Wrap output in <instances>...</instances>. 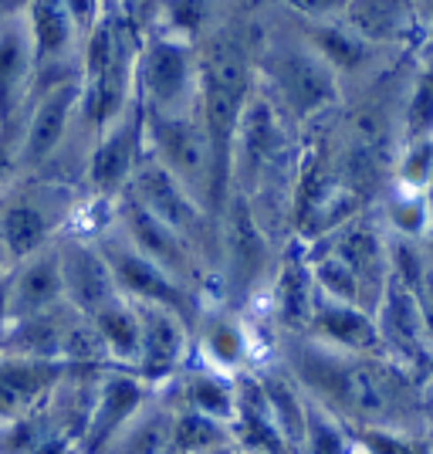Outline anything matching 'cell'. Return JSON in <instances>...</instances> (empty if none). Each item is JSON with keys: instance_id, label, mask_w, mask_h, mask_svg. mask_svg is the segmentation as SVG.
Wrapping results in <instances>:
<instances>
[{"instance_id": "cell-4", "label": "cell", "mask_w": 433, "mask_h": 454, "mask_svg": "<svg viewBox=\"0 0 433 454\" xmlns=\"http://www.w3.org/2000/svg\"><path fill=\"white\" fill-rule=\"evenodd\" d=\"M278 238H271L254 217L244 193L230 190L220 210V265H217V299L237 312L261 302L267 285L274 278V268L282 262Z\"/></svg>"}, {"instance_id": "cell-22", "label": "cell", "mask_w": 433, "mask_h": 454, "mask_svg": "<svg viewBox=\"0 0 433 454\" xmlns=\"http://www.w3.org/2000/svg\"><path fill=\"white\" fill-rule=\"evenodd\" d=\"M305 336L325 342L332 349H345V353H383L379 325L373 312H366L359 305L332 302V299H321V295Z\"/></svg>"}, {"instance_id": "cell-16", "label": "cell", "mask_w": 433, "mask_h": 454, "mask_svg": "<svg viewBox=\"0 0 433 454\" xmlns=\"http://www.w3.org/2000/svg\"><path fill=\"white\" fill-rule=\"evenodd\" d=\"M38 85L35 44L24 18L0 20V139H14Z\"/></svg>"}, {"instance_id": "cell-31", "label": "cell", "mask_w": 433, "mask_h": 454, "mask_svg": "<svg viewBox=\"0 0 433 454\" xmlns=\"http://www.w3.org/2000/svg\"><path fill=\"white\" fill-rule=\"evenodd\" d=\"M433 136V68H423L399 98V146Z\"/></svg>"}, {"instance_id": "cell-3", "label": "cell", "mask_w": 433, "mask_h": 454, "mask_svg": "<svg viewBox=\"0 0 433 454\" xmlns=\"http://www.w3.org/2000/svg\"><path fill=\"white\" fill-rule=\"evenodd\" d=\"M254 72L264 95L282 109L295 129L321 122L339 109L345 95L339 75L305 44L298 31L264 41L254 51Z\"/></svg>"}, {"instance_id": "cell-13", "label": "cell", "mask_w": 433, "mask_h": 454, "mask_svg": "<svg viewBox=\"0 0 433 454\" xmlns=\"http://www.w3.org/2000/svg\"><path fill=\"white\" fill-rule=\"evenodd\" d=\"M264 316L271 319L278 336H305L312 312L319 305V288L308 265V245L291 238L282 247V262L274 268V278L264 292Z\"/></svg>"}, {"instance_id": "cell-20", "label": "cell", "mask_w": 433, "mask_h": 454, "mask_svg": "<svg viewBox=\"0 0 433 454\" xmlns=\"http://www.w3.org/2000/svg\"><path fill=\"white\" fill-rule=\"evenodd\" d=\"M65 363L35 360L0 349V420H20L41 411V403L58 387Z\"/></svg>"}, {"instance_id": "cell-14", "label": "cell", "mask_w": 433, "mask_h": 454, "mask_svg": "<svg viewBox=\"0 0 433 454\" xmlns=\"http://www.w3.org/2000/svg\"><path fill=\"white\" fill-rule=\"evenodd\" d=\"M376 325L383 353L399 363V366H406L423 383H430L433 336L430 329H427L423 309H420L414 292H406L399 285H390V292H386V299H383L376 312Z\"/></svg>"}, {"instance_id": "cell-12", "label": "cell", "mask_w": 433, "mask_h": 454, "mask_svg": "<svg viewBox=\"0 0 433 454\" xmlns=\"http://www.w3.org/2000/svg\"><path fill=\"white\" fill-rule=\"evenodd\" d=\"M135 309L143 322V346H139L135 373L150 387L163 390L193 363V322L166 305L135 302Z\"/></svg>"}, {"instance_id": "cell-15", "label": "cell", "mask_w": 433, "mask_h": 454, "mask_svg": "<svg viewBox=\"0 0 433 454\" xmlns=\"http://www.w3.org/2000/svg\"><path fill=\"white\" fill-rule=\"evenodd\" d=\"M61 251V275H65V299L68 305L81 312L85 319H95L98 312H105L109 305H115L119 299H126L115 285V275L98 241L89 238H72L65 234L58 241Z\"/></svg>"}, {"instance_id": "cell-8", "label": "cell", "mask_w": 433, "mask_h": 454, "mask_svg": "<svg viewBox=\"0 0 433 454\" xmlns=\"http://www.w3.org/2000/svg\"><path fill=\"white\" fill-rule=\"evenodd\" d=\"M146 109L135 95L129 109L115 115L109 126L95 133L89 156H85V173H81V190L98 200H119L129 190L132 176L139 163L146 160Z\"/></svg>"}, {"instance_id": "cell-11", "label": "cell", "mask_w": 433, "mask_h": 454, "mask_svg": "<svg viewBox=\"0 0 433 454\" xmlns=\"http://www.w3.org/2000/svg\"><path fill=\"white\" fill-rule=\"evenodd\" d=\"M258 333L244 312L224 302H207L200 319L193 325V360L220 370L227 377H237L244 370H258Z\"/></svg>"}, {"instance_id": "cell-44", "label": "cell", "mask_w": 433, "mask_h": 454, "mask_svg": "<svg viewBox=\"0 0 433 454\" xmlns=\"http://www.w3.org/2000/svg\"><path fill=\"white\" fill-rule=\"evenodd\" d=\"M430 14H433V0H430Z\"/></svg>"}, {"instance_id": "cell-30", "label": "cell", "mask_w": 433, "mask_h": 454, "mask_svg": "<svg viewBox=\"0 0 433 454\" xmlns=\"http://www.w3.org/2000/svg\"><path fill=\"white\" fill-rule=\"evenodd\" d=\"M227 441H234L227 424L176 403V417H173V451L210 454V451H217L220 444H227Z\"/></svg>"}, {"instance_id": "cell-27", "label": "cell", "mask_w": 433, "mask_h": 454, "mask_svg": "<svg viewBox=\"0 0 433 454\" xmlns=\"http://www.w3.org/2000/svg\"><path fill=\"white\" fill-rule=\"evenodd\" d=\"M98 340L109 353L112 366L122 370H135L139 363V346H143V322H139V309L129 299H119L115 305H109L105 312H98L92 319Z\"/></svg>"}, {"instance_id": "cell-7", "label": "cell", "mask_w": 433, "mask_h": 454, "mask_svg": "<svg viewBox=\"0 0 433 454\" xmlns=\"http://www.w3.org/2000/svg\"><path fill=\"white\" fill-rule=\"evenodd\" d=\"M197 89H200L197 44L163 31H150L139 41L135 92L146 113H183L197 106Z\"/></svg>"}, {"instance_id": "cell-33", "label": "cell", "mask_w": 433, "mask_h": 454, "mask_svg": "<svg viewBox=\"0 0 433 454\" xmlns=\"http://www.w3.org/2000/svg\"><path fill=\"white\" fill-rule=\"evenodd\" d=\"M427 268H430V258H427L423 241L390 234V275H393V285L406 288V292H416L423 275H427Z\"/></svg>"}, {"instance_id": "cell-21", "label": "cell", "mask_w": 433, "mask_h": 454, "mask_svg": "<svg viewBox=\"0 0 433 454\" xmlns=\"http://www.w3.org/2000/svg\"><path fill=\"white\" fill-rule=\"evenodd\" d=\"M234 444H241L247 454H295L291 441L282 434L278 420L267 407L258 370L237 373V414L230 424Z\"/></svg>"}, {"instance_id": "cell-25", "label": "cell", "mask_w": 433, "mask_h": 454, "mask_svg": "<svg viewBox=\"0 0 433 454\" xmlns=\"http://www.w3.org/2000/svg\"><path fill=\"white\" fill-rule=\"evenodd\" d=\"M173 417H176V400L170 387L156 390L146 407L132 417L129 424L109 441L102 454H170L173 451Z\"/></svg>"}, {"instance_id": "cell-1", "label": "cell", "mask_w": 433, "mask_h": 454, "mask_svg": "<svg viewBox=\"0 0 433 454\" xmlns=\"http://www.w3.org/2000/svg\"><path fill=\"white\" fill-rule=\"evenodd\" d=\"M274 360L352 434L369 427L430 434L433 400L427 383L386 353H345L312 336H278Z\"/></svg>"}, {"instance_id": "cell-10", "label": "cell", "mask_w": 433, "mask_h": 454, "mask_svg": "<svg viewBox=\"0 0 433 454\" xmlns=\"http://www.w3.org/2000/svg\"><path fill=\"white\" fill-rule=\"evenodd\" d=\"M98 247H102L105 262H109V268H112L119 292H122L129 302L166 305V309H176L183 319H189L193 325H197L207 299H204L200 292L187 288V285H180L159 265H152L146 254H139V251L115 231V221H112V227L98 238Z\"/></svg>"}, {"instance_id": "cell-34", "label": "cell", "mask_w": 433, "mask_h": 454, "mask_svg": "<svg viewBox=\"0 0 433 454\" xmlns=\"http://www.w3.org/2000/svg\"><path fill=\"white\" fill-rule=\"evenodd\" d=\"M356 448H362L366 454H433V441L430 434L369 427V431H356Z\"/></svg>"}, {"instance_id": "cell-45", "label": "cell", "mask_w": 433, "mask_h": 454, "mask_svg": "<svg viewBox=\"0 0 433 454\" xmlns=\"http://www.w3.org/2000/svg\"><path fill=\"white\" fill-rule=\"evenodd\" d=\"M170 454H180V451H170Z\"/></svg>"}, {"instance_id": "cell-18", "label": "cell", "mask_w": 433, "mask_h": 454, "mask_svg": "<svg viewBox=\"0 0 433 454\" xmlns=\"http://www.w3.org/2000/svg\"><path fill=\"white\" fill-rule=\"evenodd\" d=\"M298 35L305 44L339 75L345 85V78H369L379 72L386 48H379L373 41H366L359 31H352L345 20H315V24H302Z\"/></svg>"}, {"instance_id": "cell-40", "label": "cell", "mask_w": 433, "mask_h": 454, "mask_svg": "<svg viewBox=\"0 0 433 454\" xmlns=\"http://www.w3.org/2000/svg\"><path fill=\"white\" fill-rule=\"evenodd\" d=\"M11 268H14V258H11V251H7L4 238H0V278H4V275H11Z\"/></svg>"}, {"instance_id": "cell-23", "label": "cell", "mask_w": 433, "mask_h": 454, "mask_svg": "<svg viewBox=\"0 0 433 454\" xmlns=\"http://www.w3.org/2000/svg\"><path fill=\"white\" fill-rule=\"evenodd\" d=\"M342 20L366 41H373L386 51H396L414 41L420 7L416 0H349Z\"/></svg>"}, {"instance_id": "cell-37", "label": "cell", "mask_w": 433, "mask_h": 454, "mask_svg": "<svg viewBox=\"0 0 433 454\" xmlns=\"http://www.w3.org/2000/svg\"><path fill=\"white\" fill-rule=\"evenodd\" d=\"M20 180V167H18V150H14V139H0V200L14 190V184Z\"/></svg>"}, {"instance_id": "cell-35", "label": "cell", "mask_w": 433, "mask_h": 454, "mask_svg": "<svg viewBox=\"0 0 433 454\" xmlns=\"http://www.w3.org/2000/svg\"><path fill=\"white\" fill-rule=\"evenodd\" d=\"M284 11H291L302 24H315V20H339L345 18L349 0H278Z\"/></svg>"}, {"instance_id": "cell-19", "label": "cell", "mask_w": 433, "mask_h": 454, "mask_svg": "<svg viewBox=\"0 0 433 454\" xmlns=\"http://www.w3.org/2000/svg\"><path fill=\"white\" fill-rule=\"evenodd\" d=\"M61 241V238H58ZM58 241L44 251L24 258L11 268L7 288H11V322L31 319L41 312H51L58 305H65V275H61V251Z\"/></svg>"}, {"instance_id": "cell-5", "label": "cell", "mask_w": 433, "mask_h": 454, "mask_svg": "<svg viewBox=\"0 0 433 454\" xmlns=\"http://www.w3.org/2000/svg\"><path fill=\"white\" fill-rule=\"evenodd\" d=\"M146 146L152 160H159L213 217H220L230 184L220 170L200 102L183 113H146Z\"/></svg>"}, {"instance_id": "cell-43", "label": "cell", "mask_w": 433, "mask_h": 454, "mask_svg": "<svg viewBox=\"0 0 433 454\" xmlns=\"http://www.w3.org/2000/svg\"><path fill=\"white\" fill-rule=\"evenodd\" d=\"M352 454H366V451H362V448H356V451H352Z\"/></svg>"}, {"instance_id": "cell-29", "label": "cell", "mask_w": 433, "mask_h": 454, "mask_svg": "<svg viewBox=\"0 0 433 454\" xmlns=\"http://www.w3.org/2000/svg\"><path fill=\"white\" fill-rule=\"evenodd\" d=\"M213 4L210 0H159L156 4V27L173 38L200 44L213 31Z\"/></svg>"}, {"instance_id": "cell-9", "label": "cell", "mask_w": 433, "mask_h": 454, "mask_svg": "<svg viewBox=\"0 0 433 454\" xmlns=\"http://www.w3.org/2000/svg\"><path fill=\"white\" fill-rule=\"evenodd\" d=\"M115 231L129 241L139 254H146L152 265H159L166 275H173L180 285H187L193 292H200L210 302V292L217 295V285L204 258L197 254V247L187 238H180L173 227L156 221L150 210L139 207L129 193H122L115 200Z\"/></svg>"}, {"instance_id": "cell-2", "label": "cell", "mask_w": 433, "mask_h": 454, "mask_svg": "<svg viewBox=\"0 0 433 454\" xmlns=\"http://www.w3.org/2000/svg\"><path fill=\"white\" fill-rule=\"evenodd\" d=\"M197 65H200V89L197 102L207 119L210 139L220 160L227 184H230V163H234V139L251 95L258 89L254 72V51L247 38L230 27H213L207 38L197 44Z\"/></svg>"}, {"instance_id": "cell-41", "label": "cell", "mask_w": 433, "mask_h": 454, "mask_svg": "<svg viewBox=\"0 0 433 454\" xmlns=\"http://www.w3.org/2000/svg\"><path fill=\"white\" fill-rule=\"evenodd\" d=\"M210 454H247L241 444H234V441H227V444H220L217 451H210Z\"/></svg>"}, {"instance_id": "cell-24", "label": "cell", "mask_w": 433, "mask_h": 454, "mask_svg": "<svg viewBox=\"0 0 433 454\" xmlns=\"http://www.w3.org/2000/svg\"><path fill=\"white\" fill-rule=\"evenodd\" d=\"M170 394L180 407L213 417L227 427L234 424V414H237V377H227L220 370H210V366L193 360L170 383Z\"/></svg>"}, {"instance_id": "cell-42", "label": "cell", "mask_w": 433, "mask_h": 454, "mask_svg": "<svg viewBox=\"0 0 433 454\" xmlns=\"http://www.w3.org/2000/svg\"><path fill=\"white\" fill-rule=\"evenodd\" d=\"M423 247H427V258H430V265H433V221H430V231H427V238H423Z\"/></svg>"}, {"instance_id": "cell-38", "label": "cell", "mask_w": 433, "mask_h": 454, "mask_svg": "<svg viewBox=\"0 0 433 454\" xmlns=\"http://www.w3.org/2000/svg\"><path fill=\"white\" fill-rule=\"evenodd\" d=\"M11 329V288H7V275L0 278V340Z\"/></svg>"}, {"instance_id": "cell-26", "label": "cell", "mask_w": 433, "mask_h": 454, "mask_svg": "<svg viewBox=\"0 0 433 454\" xmlns=\"http://www.w3.org/2000/svg\"><path fill=\"white\" fill-rule=\"evenodd\" d=\"M258 377H261L264 397L267 407L278 420L282 434L291 441V448L298 454L305 437V420H308V394L302 390V383L291 377L278 360H267L258 366Z\"/></svg>"}, {"instance_id": "cell-32", "label": "cell", "mask_w": 433, "mask_h": 454, "mask_svg": "<svg viewBox=\"0 0 433 454\" xmlns=\"http://www.w3.org/2000/svg\"><path fill=\"white\" fill-rule=\"evenodd\" d=\"M356 451V434L342 424L332 411L308 397V420H305V437L298 454H352Z\"/></svg>"}, {"instance_id": "cell-28", "label": "cell", "mask_w": 433, "mask_h": 454, "mask_svg": "<svg viewBox=\"0 0 433 454\" xmlns=\"http://www.w3.org/2000/svg\"><path fill=\"white\" fill-rule=\"evenodd\" d=\"M379 221L386 227V234L393 238H410V241H423L433 221V207L423 190L403 187V184H390L386 193L379 197Z\"/></svg>"}, {"instance_id": "cell-6", "label": "cell", "mask_w": 433, "mask_h": 454, "mask_svg": "<svg viewBox=\"0 0 433 454\" xmlns=\"http://www.w3.org/2000/svg\"><path fill=\"white\" fill-rule=\"evenodd\" d=\"M85 190L48 176H20L14 190L0 200V238L14 265L65 238Z\"/></svg>"}, {"instance_id": "cell-17", "label": "cell", "mask_w": 433, "mask_h": 454, "mask_svg": "<svg viewBox=\"0 0 433 454\" xmlns=\"http://www.w3.org/2000/svg\"><path fill=\"white\" fill-rule=\"evenodd\" d=\"M156 394V387H150L135 370H122V366H109L98 390H95V407L89 417V427L81 437V451L85 454H102L132 417L146 407V400Z\"/></svg>"}, {"instance_id": "cell-36", "label": "cell", "mask_w": 433, "mask_h": 454, "mask_svg": "<svg viewBox=\"0 0 433 454\" xmlns=\"http://www.w3.org/2000/svg\"><path fill=\"white\" fill-rule=\"evenodd\" d=\"M65 7H68V14L75 18L81 38H85L89 31H95V24H98V20L112 11L105 0H65Z\"/></svg>"}, {"instance_id": "cell-39", "label": "cell", "mask_w": 433, "mask_h": 454, "mask_svg": "<svg viewBox=\"0 0 433 454\" xmlns=\"http://www.w3.org/2000/svg\"><path fill=\"white\" fill-rule=\"evenodd\" d=\"M31 0H0V20L4 18H24Z\"/></svg>"}]
</instances>
